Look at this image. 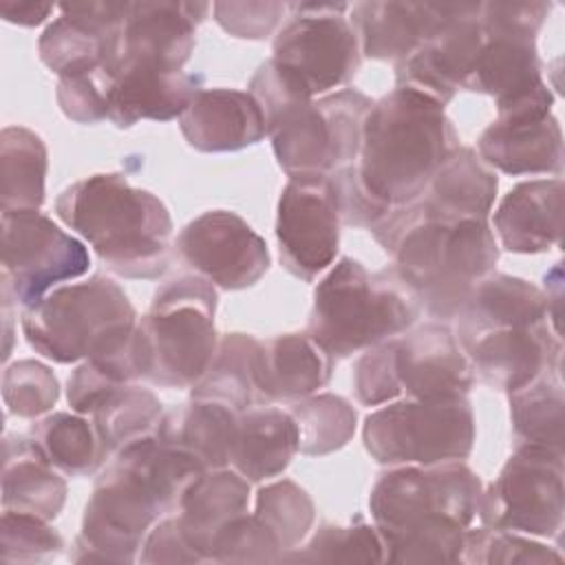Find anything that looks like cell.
I'll use <instances>...</instances> for the list:
<instances>
[{
	"mask_svg": "<svg viewBox=\"0 0 565 565\" xmlns=\"http://www.w3.org/2000/svg\"><path fill=\"white\" fill-rule=\"evenodd\" d=\"M205 468L157 435L115 452L84 508L71 554L77 563H135L152 525L179 508L185 488Z\"/></svg>",
	"mask_w": 565,
	"mask_h": 565,
	"instance_id": "1",
	"label": "cell"
},
{
	"mask_svg": "<svg viewBox=\"0 0 565 565\" xmlns=\"http://www.w3.org/2000/svg\"><path fill=\"white\" fill-rule=\"evenodd\" d=\"M373 238L393 256V276L430 316L452 320L475 285L494 271L499 247L488 218L419 214L411 205L386 214Z\"/></svg>",
	"mask_w": 565,
	"mask_h": 565,
	"instance_id": "2",
	"label": "cell"
},
{
	"mask_svg": "<svg viewBox=\"0 0 565 565\" xmlns=\"http://www.w3.org/2000/svg\"><path fill=\"white\" fill-rule=\"evenodd\" d=\"M459 146L444 104L397 86L373 102L353 174L366 199L386 216L413 203Z\"/></svg>",
	"mask_w": 565,
	"mask_h": 565,
	"instance_id": "3",
	"label": "cell"
},
{
	"mask_svg": "<svg viewBox=\"0 0 565 565\" xmlns=\"http://www.w3.org/2000/svg\"><path fill=\"white\" fill-rule=\"evenodd\" d=\"M55 214L117 276L157 278L168 267L170 212L152 192L132 188L121 174L75 181L57 196Z\"/></svg>",
	"mask_w": 565,
	"mask_h": 565,
	"instance_id": "4",
	"label": "cell"
},
{
	"mask_svg": "<svg viewBox=\"0 0 565 565\" xmlns=\"http://www.w3.org/2000/svg\"><path fill=\"white\" fill-rule=\"evenodd\" d=\"M417 316L419 305L391 269L369 274L344 256L313 291L307 335L329 358H349L408 331Z\"/></svg>",
	"mask_w": 565,
	"mask_h": 565,
	"instance_id": "5",
	"label": "cell"
},
{
	"mask_svg": "<svg viewBox=\"0 0 565 565\" xmlns=\"http://www.w3.org/2000/svg\"><path fill=\"white\" fill-rule=\"evenodd\" d=\"M214 311L216 289L203 276L163 282L135 329L139 377L168 388L194 386L218 347Z\"/></svg>",
	"mask_w": 565,
	"mask_h": 565,
	"instance_id": "6",
	"label": "cell"
},
{
	"mask_svg": "<svg viewBox=\"0 0 565 565\" xmlns=\"http://www.w3.org/2000/svg\"><path fill=\"white\" fill-rule=\"evenodd\" d=\"M137 313L124 289L104 276L64 285L22 311V333L35 353L71 364L124 349Z\"/></svg>",
	"mask_w": 565,
	"mask_h": 565,
	"instance_id": "7",
	"label": "cell"
},
{
	"mask_svg": "<svg viewBox=\"0 0 565 565\" xmlns=\"http://www.w3.org/2000/svg\"><path fill=\"white\" fill-rule=\"evenodd\" d=\"M550 9V2H481L483 44L466 90L490 95L497 115L552 110L554 95L536 53V33Z\"/></svg>",
	"mask_w": 565,
	"mask_h": 565,
	"instance_id": "8",
	"label": "cell"
},
{
	"mask_svg": "<svg viewBox=\"0 0 565 565\" xmlns=\"http://www.w3.org/2000/svg\"><path fill=\"white\" fill-rule=\"evenodd\" d=\"M373 99L355 88L296 99L265 113L267 135L287 177L333 174L355 163Z\"/></svg>",
	"mask_w": 565,
	"mask_h": 565,
	"instance_id": "9",
	"label": "cell"
},
{
	"mask_svg": "<svg viewBox=\"0 0 565 565\" xmlns=\"http://www.w3.org/2000/svg\"><path fill=\"white\" fill-rule=\"evenodd\" d=\"M362 439L369 455L384 466L463 461L475 444V415L466 397H406L366 415Z\"/></svg>",
	"mask_w": 565,
	"mask_h": 565,
	"instance_id": "10",
	"label": "cell"
},
{
	"mask_svg": "<svg viewBox=\"0 0 565 565\" xmlns=\"http://www.w3.org/2000/svg\"><path fill=\"white\" fill-rule=\"evenodd\" d=\"M349 4H289V20L276 33L271 64L305 97L327 95L353 79L360 66V42L342 15Z\"/></svg>",
	"mask_w": 565,
	"mask_h": 565,
	"instance_id": "11",
	"label": "cell"
},
{
	"mask_svg": "<svg viewBox=\"0 0 565 565\" xmlns=\"http://www.w3.org/2000/svg\"><path fill=\"white\" fill-rule=\"evenodd\" d=\"M90 256L75 236L66 234L38 210L2 212V274L4 307H31L57 282L79 278Z\"/></svg>",
	"mask_w": 565,
	"mask_h": 565,
	"instance_id": "12",
	"label": "cell"
},
{
	"mask_svg": "<svg viewBox=\"0 0 565 565\" xmlns=\"http://www.w3.org/2000/svg\"><path fill=\"white\" fill-rule=\"evenodd\" d=\"M563 455L519 444L481 492L477 514L486 527L552 539L563 530Z\"/></svg>",
	"mask_w": 565,
	"mask_h": 565,
	"instance_id": "13",
	"label": "cell"
},
{
	"mask_svg": "<svg viewBox=\"0 0 565 565\" xmlns=\"http://www.w3.org/2000/svg\"><path fill=\"white\" fill-rule=\"evenodd\" d=\"M481 492V479L461 461L397 466L375 481L369 510L380 536L428 516H450L470 527Z\"/></svg>",
	"mask_w": 565,
	"mask_h": 565,
	"instance_id": "14",
	"label": "cell"
},
{
	"mask_svg": "<svg viewBox=\"0 0 565 565\" xmlns=\"http://www.w3.org/2000/svg\"><path fill=\"white\" fill-rule=\"evenodd\" d=\"M340 223L331 174L291 177L276 214V241L287 271L302 280L324 271L338 254Z\"/></svg>",
	"mask_w": 565,
	"mask_h": 565,
	"instance_id": "15",
	"label": "cell"
},
{
	"mask_svg": "<svg viewBox=\"0 0 565 565\" xmlns=\"http://www.w3.org/2000/svg\"><path fill=\"white\" fill-rule=\"evenodd\" d=\"M181 258L214 287L236 291L256 285L269 269L267 243L230 210L192 218L177 238Z\"/></svg>",
	"mask_w": 565,
	"mask_h": 565,
	"instance_id": "16",
	"label": "cell"
},
{
	"mask_svg": "<svg viewBox=\"0 0 565 565\" xmlns=\"http://www.w3.org/2000/svg\"><path fill=\"white\" fill-rule=\"evenodd\" d=\"M210 9L207 2H130L104 71H181L194 51L196 24Z\"/></svg>",
	"mask_w": 565,
	"mask_h": 565,
	"instance_id": "17",
	"label": "cell"
},
{
	"mask_svg": "<svg viewBox=\"0 0 565 565\" xmlns=\"http://www.w3.org/2000/svg\"><path fill=\"white\" fill-rule=\"evenodd\" d=\"M481 44V2H455L448 20L433 38L395 64L397 86L448 104L459 88H468Z\"/></svg>",
	"mask_w": 565,
	"mask_h": 565,
	"instance_id": "18",
	"label": "cell"
},
{
	"mask_svg": "<svg viewBox=\"0 0 565 565\" xmlns=\"http://www.w3.org/2000/svg\"><path fill=\"white\" fill-rule=\"evenodd\" d=\"M399 395L411 399L466 397L475 384L472 366L446 324L428 322L386 340Z\"/></svg>",
	"mask_w": 565,
	"mask_h": 565,
	"instance_id": "19",
	"label": "cell"
},
{
	"mask_svg": "<svg viewBox=\"0 0 565 565\" xmlns=\"http://www.w3.org/2000/svg\"><path fill=\"white\" fill-rule=\"evenodd\" d=\"M130 2H64L38 40L40 60L55 75L75 77L106 66Z\"/></svg>",
	"mask_w": 565,
	"mask_h": 565,
	"instance_id": "20",
	"label": "cell"
},
{
	"mask_svg": "<svg viewBox=\"0 0 565 565\" xmlns=\"http://www.w3.org/2000/svg\"><path fill=\"white\" fill-rule=\"evenodd\" d=\"M547 322L503 327L459 340L472 373L497 391L514 393L547 369L561 366V340Z\"/></svg>",
	"mask_w": 565,
	"mask_h": 565,
	"instance_id": "21",
	"label": "cell"
},
{
	"mask_svg": "<svg viewBox=\"0 0 565 565\" xmlns=\"http://www.w3.org/2000/svg\"><path fill=\"white\" fill-rule=\"evenodd\" d=\"M479 159L505 174H561L563 132L552 110L497 115L477 141Z\"/></svg>",
	"mask_w": 565,
	"mask_h": 565,
	"instance_id": "22",
	"label": "cell"
},
{
	"mask_svg": "<svg viewBox=\"0 0 565 565\" xmlns=\"http://www.w3.org/2000/svg\"><path fill=\"white\" fill-rule=\"evenodd\" d=\"M455 2H358L351 26L371 60L399 64L448 20Z\"/></svg>",
	"mask_w": 565,
	"mask_h": 565,
	"instance_id": "23",
	"label": "cell"
},
{
	"mask_svg": "<svg viewBox=\"0 0 565 565\" xmlns=\"http://www.w3.org/2000/svg\"><path fill=\"white\" fill-rule=\"evenodd\" d=\"M185 141L201 152H234L267 135L265 115L249 90L201 88L179 117Z\"/></svg>",
	"mask_w": 565,
	"mask_h": 565,
	"instance_id": "24",
	"label": "cell"
},
{
	"mask_svg": "<svg viewBox=\"0 0 565 565\" xmlns=\"http://www.w3.org/2000/svg\"><path fill=\"white\" fill-rule=\"evenodd\" d=\"M106 75L108 119L119 128H130L141 119L168 121L181 117L203 88L199 75L183 71L115 68Z\"/></svg>",
	"mask_w": 565,
	"mask_h": 565,
	"instance_id": "25",
	"label": "cell"
},
{
	"mask_svg": "<svg viewBox=\"0 0 565 565\" xmlns=\"http://www.w3.org/2000/svg\"><path fill=\"white\" fill-rule=\"evenodd\" d=\"M563 179H534L514 185L494 210L501 247L514 254H541L561 245Z\"/></svg>",
	"mask_w": 565,
	"mask_h": 565,
	"instance_id": "26",
	"label": "cell"
},
{
	"mask_svg": "<svg viewBox=\"0 0 565 565\" xmlns=\"http://www.w3.org/2000/svg\"><path fill=\"white\" fill-rule=\"evenodd\" d=\"M329 358L307 333H285L260 342L256 355L258 402H298L313 395L331 377Z\"/></svg>",
	"mask_w": 565,
	"mask_h": 565,
	"instance_id": "27",
	"label": "cell"
},
{
	"mask_svg": "<svg viewBox=\"0 0 565 565\" xmlns=\"http://www.w3.org/2000/svg\"><path fill=\"white\" fill-rule=\"evenodd\" d=\"M497 188V174L479 154L472 148L459 146L435 172L426 190L408 205L428 216L488 218Z\"/></svg>",
	"mask_w": 565,
	"mask_h": 565,
	"instance_id": "28",
	"label": "cell"
},
{
	"mask_svg": "<svg viewBox=\"0 0 565 565\" xmlns=\"http://www.w3.org/2000/svg\"><path fill=\"white\" fill-rule=\"evenodd\" d=\"M550 318L545 294L516 276L488 274L470 291L457 313L459 340L503 327H532Z\"/></svg>",
	"mask_w": 565,
	"mask_h": 565,
	"instance_id": "29",
	"label": "cell"
},
{
	"mask_svg": "<svg viewBox=\"0 0 565 565\" xmlns=\"http://www.w3.org/2000/svg\"><path fill=\"white\" fill-rule=\"evenodd\" d=\"M300 448V430L289 411L276 406H249L238 413L236 439L230 466L247 481L258 483L278 477Z\"/></svg>",
	"mask_w": 565,
	"mask_h": 565,
	"instance_id": "30",
	"label": "cell"
},
{
	"mask_svg": "<svg viewBox=\"0 0 565 565\" xmlns=\"http://www.w3.org/2000/svg\"><path fill=\"white\" fill-rule=\"evenodd\" d=\"M247 503L249 481L236 470H205L185 488L177 519L201 563L210 561L216 532L232 519L245 514Z\"/></svg>",
	"mask_w": 565,
	"mask_h": 565,
	"instance_id": "31",
	"label": "cell"
},
{
	"mask_svg": "<svg viewBox=\"0 0 565 565\" xmlns=\"http://www.w3.org/2000/svg\"><path fill=\"white\" fill-rule=\"evenodd\" d=\"M238 428V411L214 399L190 397L188 404L163 413L157 437L196 459L205 470L225 468Z\"/></svg>",
	"mask_w": 565,
	"mask_h": 565,
	"instance_id": "32",
	"label": "cell"
},
{
	"mask_svg": "<svg viewBox=\"0 0 565 565\" xmlns=\"http://www.w3.org/2000/svg\"><path fill=\"white\" fill-rule=\"evenodd\" d=\"M66 501V481L31 437L2 441V510L55 519Z\"/></svg>",
	"mask_w": 565,
	"mask_h": 565,
	"instance_id": "33",
	"label": "cell"
},
{
	"mask_svg": "<svg viewBox=\"0 0 565 565\" xmlns=\"http://www.w3.org/2000/svg\"><path fill=\"white\" fill-rule=\"evenodd\" d=\"M46 168L49 154L42 137L22 126H7L0 132L2 212L40 210Z\"/></svg>",
	"mask_w": 565,
	"mask_h": 565,
	"instance_id": "34",
	"label": "cell"
},
{
	"mask_svg": "<svg viewBox=\"0 0 565 565\" xmlns=\"http://www.w3.org/2000/svg\"><path fill=\"white\" fill-rule=\"evenodd\" d=\"M563 408L561 366L547 369L527 386L510 393V417L516 446H541L563 455Z\"/></svg>",
	"mask_w": 565,
	"mask_h": 565,
	"instance_id": "35",
	"label": "cell"
},
{
	"mask_svg": "<svg viewBox=\"0 0 565 565\" xmlns=\"http://www.w3.org/2000/svg\"><path fill=\"white\" fill-rule=\"evenodd\" d=\"M260 342L247 333H227L214 353L205 375L192 386L190 397L214 399L243 413L256 397V355Z\"/></svg>",
	"mask_w": 565,
	"mask_h": 565,
	"instance_id": "36",
	"label": "cell"
},
{
	"mask_svg": "<svg viewBox=\"0 0 565 565\" xmlns=\"http://www.w3.org/2000/svg\"><path fill=\"white\" fill-rule=\"evenodd\" d=\"M31 439L51 461V466L68 477L95 472L108 457L95 424L79 413H51L33 424Z\"/></svg>",
	"mask_w": 565,
	"mask_h": 565,
	"instance_id": "37",
	"label": "cell"
},
{
	"mask_svg": "<svg viewBox=\"0 0 565 565\" xmlns=\"http://www.w3.org/2000/svg\"><path fill=\"white\" fill-rule=\"evenodd\" d=\"M163 419L159 397L137 384H126L108 395L93 413L95 430L108 455L157 433Z\"/></svg>",
	"mask_w": 565,
	"mask_h": 565,
	"instance_id": "38",
	"label": "cell"
},
{
	"mask_svg": "<svg viewBox=\"0 0 565 565\" xmlns=\"http://www.w3.org/2000/svg\"><path fill=\"white\" fill-rule=\"evenodd\" d=\"M466 525L450 516H428L382 534L384 561L391 563H461Z\"/></svg>",
	"mask_w": 565,
	"mask_h": 565,
	"instance_id": "39",
	"label": "cell"
},
{
	"mask_svg": "<svg viewBox=\"0 0 565 565\" xmlns=\"http://www.w3.org/2000/svg\"><path fill=\"white\" fill-rule=\"evenodd\" d=\"M289 413L294 415L300 430V452L302 455H329L347 446L355 433V411L353 406L331 393L309 395L305 399L291 402Z\"/></svg>",
	"mask_w": 565,
	"mask_h": 565,
	"instance_id": "40",
	"label": "cell"
},
{
	"mask_svg": "<svg viewBox=\"0 0 565 565\" xmlns=\"http://www.w3.org/2000/svg\"><path fill=\"white\" fill-rule=\"evenodd\" d=\"M291 563H382L384 545L375 530L364 521L351 525H322L307 541L282 556Z\"/></svg>",
	"mask_w": 565,
	"mask_h": 565,
	"instance_id": "41",
	"label": "cell"
},
{
	"mask_svg": "<svg viewBox=\"0 0 565 565\" xmlns=\"http://www.w3.org/2000/svg\"><path fill=\"white\" fill-rule=\"evenodd\" d=\"M256 519L274 534L282 552L300 545L313 523L311 497L289 479L260 488L256 497Z\"/></svg>",
	"mask_w": 565,
	"mask_h": 565,
	"instance_id": "42",
	"label": "cell"
},
{
	"mask_svg": "<svg viewBox=\"0 0 565 565\" xmlns=\"http://www.w3.org/2000/svg\"><path fill=\"white\" fill-rule=\"evenodd\" d=\"M563 556L552 547L536 543L532 539L521 536L519 532L494 530V527H468L461 563H479V565H543V563H561Z\"/></svg>",
	"mask_w": 565,
	"mask_h": 565,
	"instance_id": "43",
	"label": "cell"
},
{
	"mask_svg": "<svg viewBox=\"0 0 565 565\" xmlns=\"http://www.w3.org/2000/svg\"><path fill=\"white\" fill-rule=\"evenodd\" d=\"M2 397L7 413L35 419L55 406L60 384L46 364L35 360H18L4 369Z\"/></svg>",
	"mask_w": 565,
	"mask_h": 565,
	"instance_id": "44",
	"label": "cell"
},
{
	"mask_svg": "<svg viewBox=\"0 0 565 565\" xmlns=\"http://www.w3.org/2000/svg\"><path fill=\"white\" fill-rule=\"evenodd\" d=\"M64 547L62 536L49 525V521L2 510L0 525V558L4 565L11 563H44L55 558Z\"/></svg>",
	"mask_w": 565,
	"mask_h": 565,
	"instance_id": "45",
	"label": "cell"
},
{
	"mask_svg": "<svg viewBox=\"0 0 565 565\" xmlns=\"http://www.w3.org/2000/svg\"><path fill=\"white\" fill-rule=\"evenodd\" d=\"M285 552L274 534L256 519V514H241L225 523L210 550L212 563H269L282 561Z\"/></svg>",
	"mask_w": 565,
	"mask_h": 565,
	"instance_id": "46",
	"label": "cell"
},
{
	"mask_svg": "<svg viewBox=\"0 0 565 565\" xmlns=\"http://www.w3.org/2000/svg\"><path fill=\"white\" fill-rule=\"evenodd\" d=\"M214 18L234 38L263 40L289 13L287 2H214Z\"/></svg>",
	"mask_w": 565,
	"mask_h": 565,
	"instance_id": "47",
	"label": "cell"
},
{
	"mask_svg": "<svg viewBox=\"0 0 565 565\" xmlns=\"http://www.w3.org/2000/svg\"><path fill=\"white\" fill-rule=\"evenodd\" d=\"M57 104L62 113L77 124H95L108 119L106 75L99 71L62 77L57 84Z\"/></svg>",
	"mask_w": 565,
	"mask_h": 565,
	"instance_id": "48",
	"label": "cell"
},
{
	"mask_svg": "<svg viewBox=\"0 0 565 565\" xmlns=\"http://www.w3.org/2000/svg\"><path fill=\"white\" fill-rule=\"evenodd\" d=\"M139 552L141 563H201L199 554L188 543L177 516H168L157 523Z\"/></svg>",
	"mask_w": 565,
	"mask_h": 565,
	"instance_id": "49",
	"label": "cell"
},
{
	"mask_svg": "<svg viewBox=\"0 0 565 565\" xmlns=\"http://www.w3.org/2000/svg\"><path fill=\"white\" fill-rule=\"evenodd\" d=\"M55 7L49 2H31V0H0V13L7 22L20 26H38L42 24Z\"/></svg>",
	"mask_w": 565,
	"mask_h": 565,
	"instance_id": "50",
	"label": "cell"
}]
</instances>
